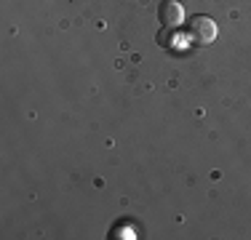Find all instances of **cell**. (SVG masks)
Returning a JSON list of instances; mask_svg holds the SVG:
<instances>
[{
	"instance_id": "cell-2",
	"label": "cell",
	"mask_w": 251,
	"mask_h": 240,
	"mask_svg": "<svg viewBox=\"0 0 251 240\" xmlns=\"http://www.w3.org/2000/svg\"><path fill=\"white\" fill-rule=\"evenodd\" d=\"M158 22L166 29H176L184 24V5L179 0H163L158 5Z\"/></svg>"
},
{
	"instance_id": "cell-1",
	"label": "cell",
	"mask_w": 251,
	"mask_h": 240,
	"mask_svg": "<svg viewBox=\"0 0 251 240\" xmlns=\"http://www.w3.org/2000/svg\"><path fill=\"white\" fill-rule=\"evenodd\" d=\"M184 29H187V38L193 46H211L214 40H217V22L206 14L190 16L187 24H184Z\"/></svg>"
}]
</instances>
